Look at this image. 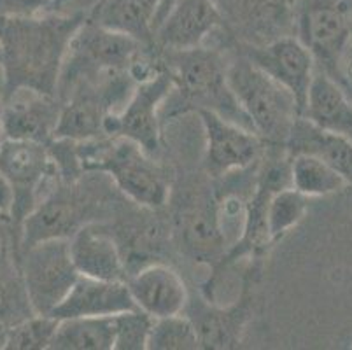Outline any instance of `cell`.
Wrapping results in <instances>:
<instances>
[{
	"mask_svg": "<svg viewBox=\"0 0 352 350\" xmlns=\"http://www.w3.org/2000/svg\"><path fill=\"white\" fill-rule=\"evenodd\" d=\"M86 19L85 16L54 12L0 16L6 95L16 88H34L56 95L70 43Z\"/></svg>",
	"mask_w": 352,
	"mask_h": 350,
	"instance_id": "1",
	"label": "cell"
},
{
	"mask_svg": "<svg viewBox=\"0 0 352 350\" xmlns=\"http://www.w3.org/2000/svg\"><path fill=\"white\" fill-rule=\"evenodd\" d=\"M118 188L104 172L58 181L37 201L16 233L14 254L44 240L70 239L89 223L113 219L118 210Z\"/></svg>",
	"mask_w": 352,
	"mask_h": 350,
	"instance_id": "2",
	"label": "cell"
},
{
	"mask_svg": "<svg viewBox=\"0 0 352 350\" xmlns=\"http://www.w3.org/2000/svg\"><path fill=\"white\" fill-rule=\"evenodd\" d=\"M170 72L175 93L170 109H162L166 118L195 111H212L240 127L252 130L251 121L240 109L228 85V60L219 50L200 46L188 51H158ZM160 114V116H162ZM254 131V130H252ZM256 133V131H254Z\"/></svg>",
	"mask_w": 352,
	"mask_h": 350,
	"instance_id": "3",
	"label": "cell"
},
{
	"mask_svg": "<svg viewBox=\"0 0 352 350\" xmlns=\"http://www.w3.org/2000/svg\"><path fill=\"white\" fill-rule=\"evenodd\" d=\"M78 156L85 172L107 173L118 191L137 207L160 208L170 201L166 172L139 144L124 137H100L78 142Z\"/></svg>",
	"mask_w": 352,
	"mask_h": 350,
	"instance_id": "4",
	"label": "cell"
},
{
	"mask_svg": "<svg viewBox=\"0 0 352 350\" xmlns=\"http://www.w3.org/2000/svg\"><path fill=\"white\" fill-rule=\"evenodd\" d=\"M228 85L252 130L268 147H283L300 116L294 96L242 53L228 60Z\"/></svg>",
	"mask_w": 352,
	"mask_h": 350,
	"instance_id": "5",
	"label": "cell"
},
{
	"mask_svg": "<svg viewBox=\"0 0 352 350\" xmlns=\"http://www.w3.org/2000/svg\"><path fill=\"white\" fill-rule=\"evenodd\" d=\"M293 34L310 51L316 67L344 88L352 53V0H298Z\"/></svg>",
	"mask_w": 352,
	"mask_h": 350,
	"instance_id": "6",
	"label": "cell"
},
{
	"mask_svg": "<svg viewBox=\"0 0 352 350\" xmlns=\"http://www.w3.org/2000/svg\"><path fill=\"white\" fill-rule=\"evenodd\" d=\"M172 204V237L177 247L193 261L214 268L228 249L219 221L217 193L209 182L197 179L184 184Z\"/></svg>",
	"mask_w": 352,
	"mask_h": 350,
	"instance_id": "7",
	"label": "cell"
},
{
	"mask_svg": "<svg viewBox=\"0 0 352 350\" xmlns=\"http://www.w3.org/2000/svg\"><path fill=\"white\" fill-rule=\"evenodd\" d=\"M0 172L14 189V205L9 219L18 233L21 221L60 181L58 170L47 144L4 137L0 140Z\"/></svg>",
	"mask_w": 352,
	"mask_h": 350,
	"instance_id": "8",
	"label": "cell"
},
{
	"mask_svg": "<svg viewBox=\"0 0 352 350\" xmlns=\"http://www.w3.org/2000/svg\"><path fill=\"white\" fill-rule=\"evenodd\" d=\"M16 259L32 310L39 316H50L79 277L70 258L69 239L35 243L20 250Z\"/></svg>",
	"mask_w": 352,
	"mask_h": 350,
	"instance_id": "9",
	"label": "cell"
},
{
	"mask_svg": "<svg viewBox=\"0 0 352 350\" xmlns=\"http://www.w3.org/2000/svg\"><path fill=\"white\" fill-rule=\"evenodd\" d=\"M170 72L165 63L142 83H137L132 95L120 112H111L104 121L105 137H124L139 144L147 154L155 156L162 146V107L172 93Z\"/></svg>",
	"mask_w": 352,
	"mask_h": 350,
	"instance_id": "10",
	"label": "cell"
},
{
	"mask_svg": "<svg viewBox=\"0 0 352 350\" xmlns=\"http://www.w3.org/2000/svg\"><path fill=\"white\" fill-rule=\"evenodd\" d=\"M206 137L204 166L210 179H225L230 173L249 168L261 160L267 144L258 133L240 127L212 111H195Z\"/></svg>",
	"mask_w": 352,
	"mask_h": 350,
	"instance_id": "11",
	"label": "cell"
},
{
	"mask_svg": "<svg viewBox=\"0 0 352 350\" xmlns=\"http://www.w3.org/2000/svg\"><path fill=\"white\" fill-rule=\"evenodd\" d=\"M236 51L249 62L279 83L294 96L300 116L305 109L307 93L316 72V62L310 51L296 35H283L265 44L236 43Z\"/></svg>",
	"mask_w": 352,
	"mask_h": 350,
	"instance_id": "12",
	"label": "cell"
},
{
	"mask_svg": "<svg viewBox=\"0 0 352 350\" xmlns=\"http://www.w3.org/2000/svg\"><path fill=\"white\" fill-rule=\"evenodd\" d=\"M226 27V16L216 0H175L153 35L158 51H188L206 46L207 39Z\"/></svg>",
	"mask_w": 352,
	"mask_h": 350,
	"instance_id": "13",
	"label": "cell"
},
{
	"mask_svg": "<svg viewBox=\"0 0 352 350\" xmlns=\"http://www.w3.org/2000/svg\"><path fill=\"white\" fill-rule=\"evenodd\" d=\"M258 272L249 268L245 274L242 294L236 303L228 307H217L207 298L191 300L186 305V314L193 322L200 338L201 349H233L242 340L249 317H251L252 294L251 287Z\"/></svg>",
	"mask_w": 352,
	"mask_h": 350,
	"instance_id": "14",
	"label": "cell"
},
{
	"mask_svg": "<svg viewBox=\"0 0 352 350\" xmlns=\"http://www.w3.org/2000/svg\"><path fill=\"white\" fill-rule=\"evenodd\" d=\"M62 114V100L34 88H16L6 95L2 131L8 139L50 144Z\"/></svg>",
	"mask_w": 352,
	"mask_h": 350,
	"instance_id": "15",
	"label": "cell"
},
{
	"mask_svg": "<svg viewBox=\"0 0 352 350\" xmlns=\"http://www.w3.org/2000/svg\"><path fill=\"white\" fill-rule=\"evenodd\" d=\"M135 307L153 319L184 314L190 291L177 270L162 261L140 266L126 278Z\"/></svg>",
	"mask_w": 352,
	"mask_h": 350,
	"instance_id": "16",
	"label": "cell"
},
{
	"mask_svg": "<svg viewBox=\"0 0 352 350\" xmlns=\"http://www.w3.org/2000/svg\"><path fill=\"white\" fill-rule=\"evenodd\" d=\"M69 250L79 275L120 282L130 275L120 243L104 223H89L76 231L69 239Z\"/></svg>",
	"mask_w": 352,
	"mask_h": 350,
	"instance_id": "17",
	"label": "cell"
},
{
	"mask_svg": "<svg viewBox=\"0 0 352 350\" xmlns=\"http://www.w3.org/2000/svg\"><path fill=\"white\" fill-rule=\"evenodd\" d=\"M298 0H230L226 12L232 14L245 44H265L274 39L291 35L294 28V8ZM294 35V34H293Z\"/></svg>",
	"mask_w": 352,
	"mask_h": 350,
	"instance_id": "18",
	"label": "cell"
},
{
	"mask_svg": "<svg viewBox=\"0 0 352 350\" xmlns=\"http://www.w3.org/2000/svg\"><path fill=\"white\" fill-rule=\"evenodd\" d=\"M133 308L137 307L126 282L98 281L79 275L67 296L50 316L58 320L74 317H113Z\"/></svg>",
	"mask_w": 352,
	"mask_h": 350,
	"instance_id": "19",
	"label": "cell"
},
{
	"mask_svg": "<svg viewBox=\"0 0 352 350\" xmlns=\"http://www.w3.org/2000/svg\"><path fill=\"white\" fill-rule=\"evenodd\" d=\"M302 116L316 127L352 142V96L318 67L307 93Z\"/></svg>",
	"mask_w": 352,
	"mask_h": 350,
	"instance_id": "20",
	"label": "cell"
},
{
	"mask_svg": "<svg viewBox=\"0 0 352 350\" xmlns=\"http://www.w3.org/2000/svg\"><path fill=\"white\" fill-rule=\"evenodd\" d=\"M162 14L163 0H102L89 19L153 47V35Z\"/></svg>",
	"mask_w": 352,
	"mask_h": 350,
	"instance_id": "21",
	"label": "cell"
},
{
	"mask_svg": "<svg viewBox=\"0 0 352 350\" xmlns=\"http://www.w3.org/2000/svg\"><path fill=\"white\" fill-rule=\"evenodd\" d=\"M287 156L310 154L322 160L342 173L349 186L352 184V142L345 137L326 131L298 116L286 140Z\"/></svg>",
	"mask_w": 352,
	"mask_h": 350,
	"instance_id": "22",
	"label": "cell"
},
{
	"mask_svg": "<svg viewBox=\"0 0 352 350\" xmlns=\"http://www.w3.org/2000/svg\"><path fill=\"white\" fill-rule=\"evenodd\" d=\"M51 350H114L113 317H74L58 320Z\"/></svg>",
	"mask_w": 352,
	"mask_h": 350,
	"instance_id": "23",
	"label": "cell"
},
{
	"mask_svg": "<svg viewBox=\"0 0 352 350\" xmlns=\"http://www.w3.org/2000/svg\"><path fill=\"white\" fill-rule=\"evenodd\" d=\"M289 177L291 188L307 198L328 197L333 193L344 191L349 186L338 170L310 154L289 156Z\"/></svg>",
	"mask_w": 352,
	"mask_h": 350,
	"instance_id": "24",
	"label": "cell"
},
{
	"mask_svg": "<svg viewBox=\"0 0 352 350\" xmlns=\"http://www.w3.org/2000/svg\"><path fill=\"white\" fill-rule=\"evenodd\" d=\"M34 316L25 291L16 254L9 245L0 249V326L9 327Z\"/></svg>",
	"mask_w": 352,
	"mask_h": 350,
	"instance_id": "25",
	"label": "cell"
},
{
	"mask_svg": "<svg viewBox=\"0 0 352 350\" xmlns=\"http://www.w3.org/2000/svg\"><path fill=\"white\" fill-rule=\"evenodd\" d=\"M309 208V198L291 186L272 193L267 205V231L270 243L283 240L293 228L303 221Z\"/></svg>",
	"mask_w": 352,
	"mask_h": 350,
	"instance_id": "26",
	"label": "cell"
},
{
	"mask_svg": "<svg viewBox=\"0 0 352 350\" xmlns=\"http://www.w3.org/2000/svg\"><path fill=\"white\" fill-rule=\"evenodd\" d=\"M200 338L186 314L153 319L147 350H197Z\"/></svg>",
	"mask_w": 352,
	"mask_h": 350,
	"instance_id": "27",
	"label": "cell"
},
{
	"mask_svg": "<svg viewBox=\"0 0 352 350\" xmlns=\"http://www.w3.org/2000/svg\"><path fill=\"white\" fill-rule=\"evenodd\" d=\"M58 319L34 314L28 319L6 327V350H47L53 342Z\"/></svg>",
	"mask_w": 352,
	"mask_h": 350,
	"instance_id": "28",
	"label": "cell"
},
{
	"mask_svg": "<svg viewBox=\"0 0 352 350\" xmlns=\"http://www.w3.org/2000/svg\"><path fill=\"white\" fill-rule=\"evenodd\" d=\"M153 317L133 308L114 316V350H146Z\"/></svg>",
	"mask_w": 352,
	"mask_h": 350,
	"instance_id": "29",
	"label": "cell"
},
{
	"mask_svg": "<svg viewBox=\"0 0 352 350\" xmlns=\"http://www.w3.org/2000/svg\"><path fill=\"white\" fill-rule=\"evenodd\" d=\"M53 0H0V16H35L47 12Z\"/></svg>",
	"mask_w": 352,
	"mask_h": 350,
	"instance_id": "30",
	"label": "cell"
},
{
	"mask_svg": "<svg viewBox=\"0 0 352 350\" xmlns=\"http://www.w3.org/2000/svg\"><path fill=\"white\" fill-rule=\"evenodd\" d=\"M102 0H53L47 12L62 16H85L89 19Z\"/></svg>",
	"mask_w": 352,
	"mask_h": 350,
	"instance_id": "31",
	"label": "cell"
},
{
	"mask_svg": "<svg viewBox=\"0 0 352 350\" xmlns=\"http://www.w3.org/2000/svg\"><path fill=\"white\" fill-rule=\"evenodd\" d=\"M12 205H14V189H12L11 182L8 181L4 173L0 172V214L11 217Z\"/></svg>",
	"mask_w": 352,
	"mask_h": 350,
	"instance_id": "32",
	"label": "cell"
},
{
	"mask_svg": "<svg viewBox=\"0 0 352 350\" xmlns=\"http://www.w3.org/2000/svg\"><path fill=\"white\" fill-rule=\"evenodd\" d=\"M4 105H6V86H4V77L0 76V140L4 139V131H2V123H4Z\"/></svg>",
	"mask_w": 352,
	"mask_h": 350,
	"instance_id": "33",
	"label": "cell"
},
{
	"mask_svg": "<svg viewBox=\"0 0 352 350\" xmlns=\"http://www.w3.org/2000/svg\"><path fill=\"white\" fill-rule=\"evenodd\" d=\"M174 2H175V0H163V14H162V19L165 18V14H166V12H168V9H170L172 6H174ZM160 23H162V21H160ZM160 23H158V25H160Z\"/></svg>",
	"mask_w": 352,
	"mask_h": 350,
	"instance_id": "34",
	"label": "cell"
},
{
	"mask_svg": "<svg viewBox=\"0 0 352 350\" xmlns=\"http://www.w3.org/2000/svg\"><path fill=\"white\" fill-rule=\"evenodd\" d=\"M8 223H11V221H9V217H6L4 214H0V228H4V224H8Z\"/></svg>",
	"mask_w": 352,
	"mask_h": 350,
	"instance_id": "35",
	"label": "cell"
},
{
	"mask_svg": "<svg viewBox=\"0 0 352 350\" xmlns=\"http://www.w3.org/2000/svg\"><path fill=\"white\" fill-rule=\"evenodd\" d=\"M216 2H217V4H219V8H221V9H223V8L226 9V6H228L230 0H216Z\"/></svg>",
	"mask_w": 352,
	"mask_h": 350,
	"instance_id": "36",
	"label": "cell"
},
{
	"mask_svg": "<svg viewBox=\"0 0 352 350\" xmlns=\"http://www.w3.org/2000/svg\"><path fill=\"white\" fill-rule=\"evenodd\" d=\"M0 231H2V228H0ZM6 245H8V242H6V239L2 237V233H0V249H2V247H6Z\"/></svg>",
	"mask_w": 352,
	"mask_h": 350,
	"instance_id": "37",
	"label": "cell"
},
{
	"mask_svg": "<svg viewBox=\"0 0 352 350\" xmlns=\"http://www.w3.org/2000/svg\"><path fill=\"white\" fill-rule=\"evenodd\" d=\"M0 76H2V44H0Z\"/></svg>",
	"mask_w": 352,
	"mask_h": 350,
	"instance_id": "38",
	"label": "cell"
},
{
	"mask_svg": "<svg viewBox=\"0 0 352 350\" xmlns=\"http://www.w3.org/2000/svg\"><path fill=\"white\" fill-rule=\"evenodd\" d=\"M2 327H4V326H0V329H2Z\"/></svg>",
	"mask_w": 352,
	"mask_h": 350,
	"instance_id": "39",
	"label": "cell"
}]
</instances>
